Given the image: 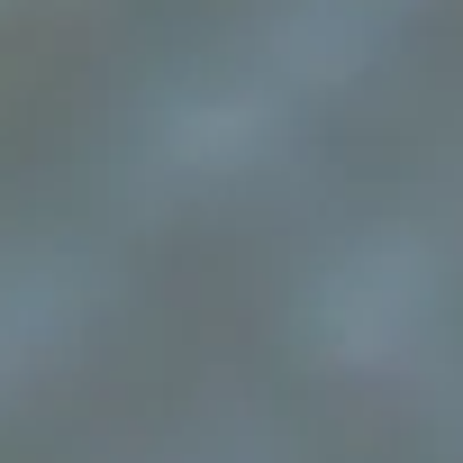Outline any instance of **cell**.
<instances>
[{
	"label": "cell",
	"mask_w": 463,
	"mask_h": 463,
	"mask_svg": "<svg viewBox=\"0 0 463 463\" xmlns=\"http://www.w3.org/2000/svg\"><path fill=\"white\" fill-rule=\"evenodd\" d=\"M418 309H427V255L418 246H382V255H364L354 273L327 282V309L318 318H327V345L336 354H391Z\"/></svg>",
	"instance_id": "cell-1"
}]
</instances>
